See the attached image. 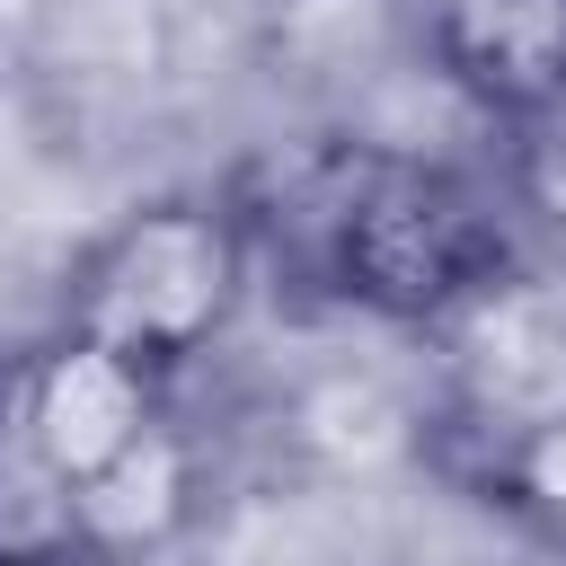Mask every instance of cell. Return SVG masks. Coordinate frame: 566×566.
<instances>
[{
    "label": "cell",
    "instance_id": "7a4b0ae2",
    "mask_svg": "<svg viewBox=\"0 0 566 566\" xmlns=\"http://www.w3.org/2000/svg\"><path fill=\"white\" fill-rule=\"evenodd\" d=\"M345 274L389 310H442L478 274V230L433 177H380L345 212Z\"/></svg>",
    "mask_w": 566,
    "mask_h": 566
},
{
    "label": "cell",
    "instance_id": "5b68a950",
    "mask_svg": "<svg viewBox=\"0 0 566 566\" xmlns=\"http://www.w3.org/2000/svg\"><path fill=\"white\" fill-rule=\"evenodd\" d=\"M80 495V539L88 548H150V539H168L177 531V513H186V451H177V433H133L97 478H80L71 486Z\"/></svg>",
    "mask_w": 566,
    "mask_h": 566
},
{
    "label": "cell",
    "instance_id": "6da1fadb",
    "mask_svg": "<svg viewBox=\"0 0 566 566\" xmlns=\"http://www.w3.org/2000/svg\"><path fill=\"white\" fill-rule=\"evenodd\" d=\"M230 292H239V239H230L221 212H186V203L142 212L97 256V274L80 292V336H106L142 363L195 354L221 327Z\"/></svg>",
    "mask_w": 566,
    "mask_h": 566
},
{
    "label": "cell",
    "instance_id": "ba28073f",
    "mask_svg": "<svg viewBox=\"0 0 566 566\" xmlns=\"http://www.w3.org/2000/svg\"><path fill=\"white\" fill-rule=\"evenodd\" d=\"M513 478H522V495H531L539 513H557V522H566V407H557V416H539V424L522 433Z\"/></svg>",
    "mask_w": 566,
    "mask_h": 566
},
{
    "label": "cell",
    "instance_id": "52a82bcc",
    "mask_svg": "<svg viewBox=\"0 0 566 566\" xmlns=\"http://www.w3.org/2000/svg\"><path fill=\"white\" fill-rule=\"evenodd\" d=\"M301 433L336 460H389V451H407V407L380 380H327V389H310Z\"/></svg>",
    "mask_w": 566,
    "mask_h": 566
},
{
    "label": "cell",
    "instance_id": "277c9868",
    "mask_svg": "<svg viewBox=\"0 0 566 566\" xmlns=\"http://www.w3.org/2000/svg\"><path fill=\"white\" fill-rule=\"evenodd\" d=\"M442 35L486 97L539 115L566 97V0H442Z\"/></svg>",
    "mask_w": 566,
    "mask_h": 566
},
{
    "label": "cell",
    "instance_id": "9c48e42d",
    "mask_svg": "<svg viewBox=\"0 0 566 566\" xmlns=\"http://www.w3.org/2000/svg\"><path fill=\"white\" fill-rule=\"evenodd\" d=\"M531 195L548 212H566V124H548V142L531 150Z\"/></svg>",
    "mask_w": 566,
    "mask_h": 566
},
{
    "label": "cell",
    "instance_id": "8992f818",
    "mask_svg": "<svg viewBox=\"0 0 566 566\" xmlns=\"http://www.w3.org/2000/svg\"><path fill=\"white\" fill-rule=\"evenodd\" d=\"M62 539H80V495L18 424V442H0V557H53Z\"/></svg>",
    "mask_w": 566,
    "mask_h": 566
},
{
    "label": "cell",
    "instance_id": "30bf717a",
    "mask_svg": "<svg viewBox=\"0 0 566 566\" xmlns=\"http://www.w3.org/2000/svg\"><path fill=\"white\" fill-rule=\"evenodd\" d=\"M548 124H566V97H557V106H548Z\"/></svg>",
    "mask_w": 566,
    "mask_h": 566
},
{
    "label": "cell",
    "instance_id": "3957f363",
    "mask_svg": "<svg viewBox=\"0 0 566 566\" xmlns=\"http://www.w3.org/2000/svg\"><path fill=\"white\" fill-rule=\"evenodd\" d=\"M18 424L35 433V451H44L71 486L97 478L133 433H150L142 354H124V345H106V336L53 345V354L35 363V380H27V416H18Z\"/></svg>",
    "mask_w": 566,
    "mask_h": 566
}]
</instances>
